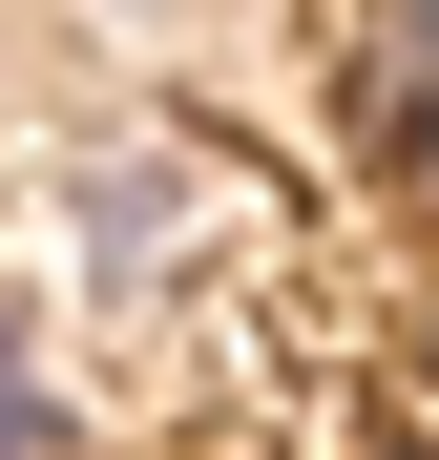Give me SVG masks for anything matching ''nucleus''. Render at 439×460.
<instances>
[{"label": "nucleus", "instance_id": "1", "mask_svg": "<svg viewBox=\"0 0 439 460\" xmlns=\"http://www.w3.org/2000/svg\"><path fill=\"white\" fill-rule=\"evenodd\" d=\"M356 105L398 146H439V0H377V22H356Z\"/></svg>", "mask_w": 439, "mask_h": 460}, {"label": "nucleus", "instance_id": "2", "mask_svg": "<svg viewBox=\"0 0 439 460\" xmlns=\"http://www.w3.org/2000/svg\"><path fill=\"white\" fill-rule=\"evenodd\" d=\"M0 460H42V376H22V335H0Z\"/></svg>", "mask_w": 439, "mask_h": 460}]
</instances>
